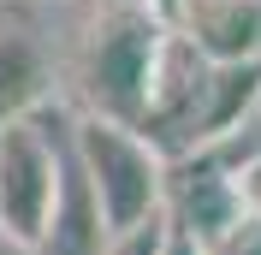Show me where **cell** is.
Instances as JSON below:
<instances>
[{
	"label": "cell",
	"mask_w": 261,
	"mask_h": 255,
	"mask_svg": "<svg viewBox=\"0 0 261 255\" xmlns=\"http://www.w3.org/2000/svg\"><path fill=\"white\" fill-rule=\"evenodd\" d=\"M166 42H172V24H161L148 6H137V0L113 6L83 42V65H77L83 113L113 119V125H143L161 60H166Z\"/></svg>",
	"instance_id": "cell-1"
},
{
	"label": "cell",
	"mask_w": 261,
	"mask_h": 255,
	"mask_svg": "<svg viewBox=\"0 0 261 255\" xmlns=\"http://www.w3.org/2000/svg\"><path fill=\"white\" fill-rule=\"evenodd\" d=\"M65 143H71V160L83 166L101 214H107V232H130V225L166 214V172H172V160L137 125L71 113L65 119Z\"/></svg>",
	"instance_id": "cell-2"
},
{
	"label": "cell",
	"mask_w": 261,
	"mask_h": 255,
	"mask_svg": "<svg viewBox=\"0 0 261 255\" xmlns=\"http://www.w3.org/2000/svg\"><path fill=\"white\" fill-rule=\"evenodd\" d=\"M60 160H65V125L54 131L42 113L0 125V238L18 249H42L60 202Z\"/></svg>",
	"instance_id": "cell-3"
},
{
	"label": "cell",
	"mask_w": 261,
	"mask_h": 255,
	"mask_svg": "<svg viewBox=\"0 0 261 255\" xmlns=\"http://www.w3.org/2000/svg\"><path fill=\"white\" fill-rule=\"evenodd\" d=\"M244 190H238V172H231L220 155H184L172 160L166 172V220L190 232L196 243L220 238L231 220H244Z\"/></svg>",
	"instance_id": "cell-4"
},
{
	"label": "cell",
	"mask_w": 261,
	"mask_h": 255,
	"mask_svg": "<svg viewBox=\"0 0 261 255\" xmlns=\"http://www.w3.org/2000/svg\"><path fill=\"white\" fill-rule=\"evenodd\" d=\"M172 36L208 65H261V0H184Z\"/></svg>",
	"instance_id": "cell-5"
},
{
	"label": "cell",
	"mask_w": 261,
	"mask_h": 255,
	"mask_svg": "<svg viewBox=\"0 0 261 255\" xmlns=\"http://www.w3.org/2000/svg\"><path fill=\"white\" fill-rule=\"evenodd\" d=\"M54 95V65H48V48L36 36L30 18L6 12L0 18V125L12 119H36Z\"/></svg>",
	"instance_id": "cell-6"
},
{
	"label": "cell",
	"mask_w": 261,
	"mask_h": 255,
	"mask_svg": "<svg viewBox=\"0 0 261 255\" xmlns=\"http://www.w3.org/2000/svg\"><path fill=\"white\" fill-rule=\"evenodd\" d=\"M113 232H107V214H101L95 190L83 166L71 160V143H65V160H60V202H54V220H48V238L36 255H107Z\"/></svg>",
	"instance_id": "cell-7"
},
{
	"label": "cell",
	"mask_w": 261,
	"mask_h": 255,
	"mask_svg": "<svg viewBox=\"0 0 261 255\" xmlns=\"http://www.w3.org/2000/svg\"><path fill=\"white\" fill-rule=\"evenodd\" d=\"M107 255H166V214H154V220H143V225H130V232H113Z\"/></svg>",
	"instance_id": "cell-8"
},
{
	"label": "cell",
	"mask_w": 261,
	"mask_h": 255,
	"mask_svg": "<svg viewBox=\"0 0 261 255\" xmlns=\"http://www.w3.org/2000/svg\"><path fill=\"white\" fill-rule=\"evenodd\" d=\"M202 255H261V220L244 214V220H231L220 238L202 243Z\"/></svg>",
	"instance_id": "cell-9"
},
{
	"label": "cell",
	"mask_w": 261,
	"mask_h": 255,
	"mask_svg": "<svg viewBox=\"0 0 261 255\" xmlns=\"http://www.w3.org/2000/svg\"><path fill=\"white\" fill-rule=\"evenodd\" d=\"M238 190H244V208L261 220V160H249V166H238Z\"/></svg>",
	"instance_id": "cell-10"
},
{
	"label": "cell",
	"mask_w": 261,
	"mask_h": 255,
	"mask_svg": "<svg viewBox=\"0 0 261 255\" xmlns=\"http://www.w3.org/2000/svg\"><path fill=\"white\" fill-rule=\"evenodd\" d=\"M166 255H202V243H196L190 232H178V225L166 220Z\"/></svg>",
	"instance_id": "cell-11"
},
{
	"label": "cell",
	"mask_w": 261,
	"mask_h": 255,
	"mask_svg": "<svg viewBox=\"0 0 261 255\" xmlns=\"http://www.w3.org/2000/svg\"><path fill=\"white\" fill-rule=\"evenodd\" d=\"M137 6H148V12L161 18V24H172V18L184 12V0H137Z\"/></svg>",
	"instance_id": "cell-12"
}]
</instances>
